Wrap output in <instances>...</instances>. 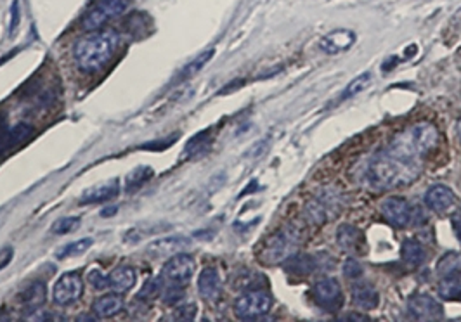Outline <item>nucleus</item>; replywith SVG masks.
Returning a JSON list of instances; mask_svg holds the SVG:
<instances>
[{"label":"nucleus","instance_id":"nucleus-25","mask_svg":"<svg viewBox=\"0 0 461 322\" xmlns=\"http://www.w3.org/2000/svg\"><path fill=\"white\" fill-rule=\"evenodd\" d=\"M285 267L290 272L305 276V274L314 272L317 269V260L314 257H309V255H291L290 258L285 260Z\"/></svg>","mask_w":461,"mask_h":322},{"label":"nucleus","instance_id":"nucleus-1","mask_svg":"<svg viewBox=\"0 0 461 322\" xmlns=\"http://www.w3.org/2000/svg\"><path fill=\"white\" fill-rule=\"evenodd\" d=\"M420 160L404 156L389 147L370 163L368 180L378 191H389L413 182L420 175Z\"/></svg>","mask_w":461,"mask_h":322},{"label":"nucleus","instance_id":"nucleus-34","mask_svg":"<svg viewBox=\"0 0 461 322\" xmlns=\"http://www.w3.org/2000/svg\"><path fill=\"white\" fill-rule=\"evenodd\" d=\"M344 274L349 279H357V277L363 276V267H361V264L356 258H349L344 265Z\"/></svg>","mask_w":461,"mask_h":322},{"label":"nucleus","instance_id":"nucleus-28","mask_svg":"<svg viewBox=\"0 0 461 322\" xmlns=\"http://www.w3.org/2000/svg\"><path fill=\"white\" fill-rule=\"evenodd\" d=\"M92 239L91 238H83L80 239V241H73V243H68L66 246H62L61 250L58 251V258H61V260H65V258H69V257H76V255H82L86 253L88 248L92 246Z\"/></svg>","mask_w":461,"mask_h":322},{"label":"nucleus","instance_id":"nucleus-14","mask_svg":"<svg viewBox=\"0 0 461 322\" xmlns=\"http://www.w3.org/2000/svg\"><path fill=\"white\" fill-rule=\"evenodd\" d=\"M33 134V127L27 123H20L13 128H7L6 118L0 116V154L11 147L18 146L23 140H27Z\"/></svg>","mask_w":461,"mask_h":322},{"label":"nucleus","instance_id":"nucleus-12","mask_svg":"<svg viewBox=\"0 0 461 322\" xmlns=\"http://www.w3.org/2000/svg\"><path fill=\"white\" fill-rule=\"evenodd\" d=\"M356 43V33L352 29H335L324 35L319 42V49L324 54H340L349 51Z\"/></svg>","mask_w":461,"mask_h":322},{"label":"nucleus","instance_id":"nucleus-32","mask_svg":"<svg viewBox=\"0 0 461 322\" xmlns=\"http://www.w3.org/2000/svg\"><path fill=\"white\" fill-rule=\"evenodd\" d=\"M461 264H460V258L456 257L455 253H449V255H444L442 257V260L439 262V274H442V276H446V274L453 272V270L460 269Z\"/></svg>","mask_w":461,"mask_h":322},{"label":"nucleus","instance_id":"nucleus-19","mask_svg":"<svg viewBox=\"0 0 461 322\" xmlns=\"http://www.w3.org/2000/svg\"><path fill=\"white\" fill-rule=\"evenodd\" d=\"M184 246H186V239L180 238V236H168V238L156 239V241L149 243V246H147V253L153 255L154 258L171 257V255L179 253L180 248Z\"/></svg>","mask_w":461,"mask_h":322},{"label":"nucleus","instance_id":"nucleus-37","mask_svg":"<svg viewBox=\"0 0 461 322\" xmlns=\"http://www.w3.org/2000/svg\"><path fill=\"white\" fill-rule=\"evenodd\" d=\"M13 257H14V250L11 246L4 248V250H0V270L6 269L7 265L13 262Z\"/></svg>","mask_w":461,"mask_h":322},{"label":"nucleus","instance_id":"nucleus-3","mask_svg":"<svg viewBox=\"0 0 461 322\" xmlns=\"http://www.w3.org/2000/svg\"><path fill=\"white\" fill-rule=\"evenodd\" d=\"M437 139L439 134L434 125L420 123L409 128L404 134L397 135L396 140L389 147L408 158L422 160L423 156H427L437 146Z\"/></svg>","mask_w":461,"mask_h":322},{"label":"nucleus","instance_id":"nucleus-21","mask_svg":"<svg viewBox=\"0 0 461 322\" xmlns=\"http://www.w3.org/2000/svg\"><path fill=\"white\" fill-rule=\"evenodd\" d=\"M352 298L361 310H373L380 303L378 291L371 284H356L352 288Z\"/></svg>","mask_w":461,"mask_h":322},{"label":"nucleus","instance_id":"nucleus-26","mask_svg":"<svg viewBox=\"0 0 461 322\" xmlns=\"http://www.w3.org/2000/svg\"><path fill=\"white\" fill-rule=\"evenodd\" d=\"M153 168H149V166H139V168L132 170L131 173L127 175V179H125V187H127L128 192L135 191V189H141L147 180L153 177Z\"/></svg>","mask_w":461,"mask_h":322},{"label":"nucleus","instance_id":"nucleus-23","mask_svg":"<svg viewBox=\"0 0 461 322\" xmlns=\"http://www.w3.org/2000/svg\"><path fill=\"white\" fill-rule=\"evenodd\" d=\"M337 241L342 250L354 253L363 244V232L354 225H342L337 232Z\"/></svg>","mask_w":461,"mask_h":322},{"label":"nucleus","instance_id":"nucleus-36","mask_svg":"<svg viewBox=\"0 0 461 322\" xmlns=\"http://www.w3.org/2000/svg\"><path fill=\"white\" fill-rule=\"evenodd\" d=\"M156 293H158V283L154 279H151L145 284V288H142L141 293H139V298H145V296H147V298H153Z\"/></svg>","mask_w":461,"mask_h":322},{"label":"nucleus","instance_id":"nucleus-33","mask_svg":"<svg viewBox=\"0 0 461 322\" xmlns=\"http://www.w3.org/2000/svg\"><path fill=\"white\" fill-rule=\"evenodd\" d=\"M87 279L95 290H106V288H108V276L102 274L99 269H92L91 272L87 274Z\"/></svg>","mask_w":461,"mask_h":322},{"label":"nucleus","instance_id":"nucleus-24","mask_svg":"<svg viewBox=\"0 0 461 322\" xmlns=\"http://www.w3.org/2000/svg\"><path fill=\"white\" fill-rule=\"evenodd\" d=\"M439 295L446 300H455L461 295V267L446 274L439 284Z\"/></svg>","mask_w":461,"mask_h":322},{"label":"nucleus","instance_id":"nucleus-5","mask_svg":"<svg viewBox=\"0 0 461 322\" xmlns=\"http://www.w3.org/2000/svg\"><path fill=\"white\" fill-rule=\"evenodd\" d=\"M297 231H293V229H281L272 238L267 239L260 253V260L269 265L281 264V262H285L286 258L293 255L295 248H297Z\"/></svg>","mask_w":461,"mask_h":322},{"label":"nucleus","instance_id":"nucleus-20","mask_svg":"<svg viewBox=\"0 0 461 322\" xmlns=\"http://www.w3.org/2000/svg\"><path fill=\"white\" fill-rule=\"evenodd\" d=\"M46 298H47V288L46 284L40 283V281L39 283L29 284L27 290L20 295V300L21 303H23L25 309L32 310V312H36V310L46 303Z\"/></svg>","mask_w":461,"mask_h":322},{"label":"nucleus","instance_id":"nucleus-42","mask_svg":"<svg viewBox=\"0 0 461 322\" xmlns=\"http://www.w3.org/2000/svg\"><path fill=\"white\" fill-rule=\"evenodd\" d=\"M458 300H461V295H460V296H458Z\"/></svg>","mask_w":461,"mask_h":322},{"label":"nucleus","instance_id":"nucleus-18","mask_svg":"<svg viewBox=\"0 0 461 322\" xmlns=\"http://www.w3.org/2000/svg\"><path fill=\"white\" fill-rule=\"evenodd\" d=\"M123 307H125L123 298H121L118 293H112L95 300V302L92 303V312H94V316L102 317V319H108V317L118 316V314L123 310Z\"/></svg>","mask_w":461,"mask_h":322},{"label":"nucleus","instance_id":"nucleus-40","mask_svg":"<svg viewBox=\"0 0 461 322\" xmlns=\"http://www.w3.org/2000/svg\"><path fill=\"white\" fill-rule=\"evenodd\" d=\"M115 212H116V206H113V208H106L102 210V217H112Z\"/></svg>","mask_w":461,"mask_h":322},{"label":"nucleus","instance_id":"nucleus-10","mask_svg":"<svg viewBox=\"0 0 461 322\" xmlns=\"http://www.w3.org/2000/svg\"><path fill=\"white\" fill-rule=\"evenodd\" d=\"M380 212L394 227L404 229L413 220V208L403 198H387L380 206Z\"/></svg>","mask_w":461,"mask_h":322},{"label":"nucleus","instance_id":"nucleus-2","mask_svg":"<svg viewBox=\"0 0 461 322\" xmlns=\"http://www.w3.org/2000/svg\"><path fill=\"white\" fill-rule=\"evenodd\" d=\"M120 35L115 29H95L91 35L82 36L73 46V59L83 73H98L108 66L115 55Z\"/></svg>","mask_w":461,"mask_h":322},{"label":"nucleus","instance_id":"nucleus-17","mask_svg":"<svg viewBox=\"0 0 461 322\" xmlns=\"http://www.w3.org/2000/svg\"><path fill=\"white\" fill-rule=\"evenodd\" d=\"M135 281H138V276H135V270L131 265H120L112 274H108V288L115 293L131 291L135 286Z\"/></svg>","mask_w":461,"mask_h":322},{"label":"nucleus","instance_id":"nucleus-16","mask_svg":"<svg viewBox=\"0 0 461 322\" xmlns=\"http://www.w3.org/2000/svg\"><path fill=\"white\" fill-rule=\"evenodd\" d=\"M198 291H200L203 300L208 302H215L222 291V281H220L219 272L213 267H206L201 270L200 277H198Z\"/></svg>","mask_w":461,"mask_h":322},{"label":"nucleus","instance_id":"nucleus-39","mask_svg":"<svg viewBox=\"0 0 461 322\" xmlns=\"http://www.w3.org/2000/svg\"><path fill=\"white\" fill-rule=\"evenodd\" d=\"M18 23H20V2L14 0L13 9H11V32L18 28Z\"/></svg>","mask_w":461,"mask_h":322},{"label":"nucleus","instance_id":"nucleus-30","mask_svg":"<svg viewBox=\"0 0 461 322\" xmlns=\"http://www.w3.org/2000/svg\"><path fill=\"white\" fill-rule=\"evenodd\" d=\"M371 80H373V76H371L370 72L363 73V75L356 76L352 81H350L349 85H347L345 92H344V99H349V98H354V95L361 94V92L364 90V88L370 87Z\"/></svg>","mask_w":461,"mask_h":322},{"label":"nucleus","instance_id":"nucleus-29","mask_svg":"<svg viewBox=\"0 0 461 322\" xmlns=\"http://www.w3.org/2000/svg\"><path fill=\"white\" fill-rule=\"evenodd\" d=\"M80 224H82V218L80 217H61L54 222L53 227H51V231L58 236L69 234V232L76 231Z\"/></svg>","mask_w":461,"mask_h":322},{"label":"nucleus","instance_id":"nucleus-35","mask_svg":"<svg viewBox=\"0 0 461 322\" xmlns=\"http://www.w3.org/2000/svg\"><path fill=\"white\" fill-rule=\"evenodd\" d=\"M194 316H196V307L186 305V307H179V309H177L175 319L191 321V319H194Z\"/></svg>","mask_w":461,"mask_h":322},{"label":"nucleus","instance_id":"nucleus-9","mask_svg":"<svg viewBox=\"0 0 461 322\" xmlns=\"http://www.w3.org/2000/svg\"><path fill=\"white\" fill-rule=\"evenodd\" d=\"M312 296H314V302L321 309L330 310V312L338 310L344 303L340 284L333 277H323V279L317 281L314 288H312Z\"/></svg>","mask_w":461,"mask_h":322},{"label":"nucleus","instance_id":"nucleus-6","mask_svg":"<svg viewBox=\"0 0 461 322\" xmlns=\"http://www.w3.org/2000/svg\"><path fill=\"white\" fill-rule=\"evenodd\" d=\"M272 298L264 290H250L239 295L234 302V312L239 319H257L271 310Z\"/></svg>","mask_w":461,"mask_h":322},{"label":"nucleus","instance_id":"nucleus-31","mask_svg":"<svg viewBox=\"0 0 461 322\" xmlns=\"http://www.w3.org/2000/svg\"><path fill=\"white\" fill-rule=\"evenodd\" d=\"M208 144H210V134L208 132H200V134L198 135H194L193 139L189 140V142H187V147H186V153L187 154H198V153H201V151H205L206 147H208Z\"/></svg>","mask_w":461,"mask_h":322},{"label":"nucleus","instance_id":"nucleus-38","mask_svg":"<svg viewBox=\"0 0 461 322\" xmlns=\"http://www.w3.org/2000/svg\"><path fill=\"white\" fill-rule=\"evenodd\" d=\"M451 225H453V231H455L456 239H458L461 244V208L458 210V212H455L451 215Z\"/></svg>","mask_w":461,"mask_h":322},{"label":"nucleus","instance_id":"nucleus-27","mask_svg":"<svg viewBox=\"0 0 461 322\" xmlns=\"http://www.w3.org/2000/svg\"><path fill=\"white\" fill-rule=\"evenodd\" d=\"M213 54H215V51H213V49H208V51H205V53H201L200 55H198L196 59H193V61H191L189 65H187L186 68H184L182 72H180V75L177 76V80L184 81V80H187V79H191V76L196 75V73L200 72V69L205 68L206 62H208L210 59L213 58Z\"/></svg>","mask_w":461,"mask_h":322},{"label":"nucleus","instance_id":"nucleus-22","mask_svg":"<svg viewBox=\"0 0 461 322\" xmlns=\"http://www.w3.org/2000/svg\"><path fill=\"white\" fill-rule=\"evenodd\" d=\"M401 255L403 260L411 267H420L427 262V250L422 243L415 241V239H406L401 248Z\"/></svg>","mask_w":461,"mask_h":322},{"label":"nucleus","instance_id":"nucleus-4","mask_svg":"<svg viewBox=\"0 0 461 322\" xmlns=\"http://www.w3.org/2000/svg\"><path fill=\"white\" fill-rule=\"evenodd\" d=\"M131 6V0H95L82 18V28L87 32L101 29L106 23L121 16Z\"/></svg>","mask_w":461,"mask_h":322},{"label":"nucleus","instance_id":"nucleus-15","mask_svg":"<svg viewBox=\"0 0 461 322\" xmlns=\"http://www.w3.org/2000/svg\"><path fill=\"white\" fill-rule=\"evenodd\" d=\"M120 192V182L116 179L102 182L99 186L87 189L82 196H80V203L82 205H95V203H106L115 199Z\"/></svg>","mask_w":461,"mask_h":322},{"label":"nucleus","instance_id":"nucleus-11","mask_svg":"<svg viewBox=\"0 0 461 322\" xmlns=\"http://www.w3.org/2000/svg\"><path fill=\"white\" fill-rule=\"evenodd\" d=\"M408 310L416 319H439L444 314L441 303L434 296L425 293H416L409 298Z\"/></svg>","mask_w":461,"mask_h":322},{"label":"nucleus","instance_id":"nucleus-41","mask_svg":"<svg viewBox=\"0 0 461 322\" xmlns=\"http://www.w3.org/2000/svg\"><path fill=\"white\" fill-rule=\"evenodd\" d=\"M456 132H458V137H460V140H461V118L458 120V123H456Z\"/></svg>","mask_w":461,"mask_h":322},{"label":"nucleus","instance_id":"nucleus-7","mask_svg":"<svg viewBox=\"0 0 461 322\" xmlns=\"http://www.w3.org/2000/svg\"><path fill=\"white\" fill-rule=\"evenodd\" d=\"M83 295V279L80 272H66L56 281L53 300L59 307H69L79 302Z\"/></svg>","mask_w":461,"mask_h":322},{"label":"nucleus","instance_id":"nucleus-13","mask_svg":"<svg viewBox=\"0 0 461 322\" xmlns=\"http://www.w3.org/2000/svg\"><path fill=\"white\" fill-rule=\"evenodd\" d=\"M425 203L435 213H444L456 203V194L451 187L444 184H435L427 191Z\"/></svg>","mask_w":461,"mask_h":322},{"label":"nucleus","instance_id":"nucleus-8","mask_svg":"<svg viewBox=\"0 0 461 322\" xmlns=\"http://www.w3.org/2000/svg\"><path fill=\"white\" fill-rule=\"evenodd\" d=\"M194 269H196V262L191 255L175 253L161 269V277L171 283V286H184L191 281Z\"/></svg>","mask_w":461,"mask_h":322}]
</instances>
